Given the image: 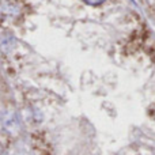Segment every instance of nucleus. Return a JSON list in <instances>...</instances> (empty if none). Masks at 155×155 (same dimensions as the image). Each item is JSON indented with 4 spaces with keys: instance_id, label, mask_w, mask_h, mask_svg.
<instances>
[{
    "instance_id": "f257e3e1",
    "label": "nucleus",
    "mask_w": 155,
    "mask_h": 155,
    "mask_svg": "<svg viewBox=\"0 0 155 155\" xmlns=\"http://www.w3.org/2000/svg\"><path fill=\"white\" fill-rule=\"evenodd\" d=\"M21 7L14 0H3L2 2V14L4 16H15L19 14Z\"/></svg>"
},
{
    "instance_id": "f03ea898",
    "label": "nucleus",
    "mask_w": 155,
    "mask_h": 155,
    "mask_svg": "<svg viewBox=\"0 0 155 155\" xmlns=\"http://www.w3.org/2000/svg\"><path fill=\"white\" fill-rule=\"evenodd\" d=\"M84 2L90 5H98V4H101V3H104L105 0H84Z\"/></svg>"
}]
</instances>
